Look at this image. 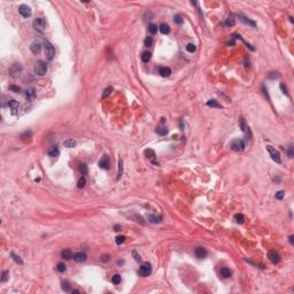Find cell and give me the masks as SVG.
Returning <instances> with one entry per match:
<instances>
[{
	"mask_svg": "<svg viewBox=\"0 0 294 294\" xmlns=\"http://www.w3.org/2000/svg\"><path fill=\"white\" fill-rule=\"evenodd\" d=\"M158 30H160V32L161 33H163V34H168L169 32H170V28H169V25L168 24H161L160 25V28H158Z\"/></svg>",
	"mask_w": 294,
	"mask_h": 294,
	"instance_id": "22",
	"label": "cell"
},
{
	"mask_svg": "<svg viewBox=\"0 0 294 294\" xmlns=\"http://www.w3.org/2000/svg\"><path fill=\"white\" fill-rule=\"evenodd\" d=\"M115 241H116L117 245H122L125 241V237H124V236H117L116 240H115Z\"/></svg>",
	"mask_w": 294,
	"mask_h": 294,
	"instance_id": "37",
	"label": "cell"
},
{
	"mask_svg": "<svg viewBox=\"0 0 294 294\" xmlns=\"http://www.w3.org/2000/svg\"><path fill=\"white\" fill-rule=\"evenodd\" d=\"M99 167L101 169H105V170L109 169V167H110V161H109V157L107 156V155H103L102 158L99 161Z\"/></svg>",
	"mask_w": 294,
	"mask_h": 294,
	"instance_id": "8",
	"label": "cell"
},
{
	"mask_svg": "<svg viewBox=\"0 0 294 294\" xmlns=\"http://www.w3.org/2000/svg\"><path fill=\"white\" fill-rule=\"evenodd\" d=\"M268 257H269V260L272 262V263H278L279 261H280V255L278 254L276 250H270L269 254H268Z\"/></svg>",
	"mask_w": 294,
	"mask_h": 294,
	"instance_id": "9",
	"label": "cell"
},
{
	"mask_svg": "<svg viewBox=\"0 0 294 294\" xmlns=\"http://www.w3.org/2000/svg\"><path fill=\"white\" fill-rule=\"evenodd\" d=\"M289 239H290V243L293 245V244H294V240H293V239H294V236H290V238H289Z\"/></svg>",
	"mask_w": 294,
	"mask_h": 294,
	"instance_id": "50",
	"label": "cell"
},
{
	"mask_svg": "<svg viewBox=\"0 0 294 294\" xmlns=\"http://www.w3.org/2000/svg\"><path fill=\"white\" fill-rule=\"evenodd\" d=\"M267 149H268V152H269V154H270V156H271L272 160L277 163H280V161H281L280 160V154H279V152L277 151V149L273 148L272 146H267Z\"/></svg>",
	"mask_w": 294,
	"mask_h": 294,
	"instance_id": "6",
	"label": "cell"
},
{
	"mask_svg": "<svg viewBox=\"0 0 294 294\" xmlns=\"http://www.w3.org/2000/svg\"><path fill=\"white\" fill-rule=\"evenodd\" d=\"M30 50H31V52H32L33 54H38L40 52V50H42V43L38 42V40L33 42L32 44H31V46H30Z\"/></svg>",
	"mask_w": 294,
	"mask_h": 294,
	"instance_id": "10",
	"label": "cell"
},
{
	"mask_svg": "<svg viewBox=\"0 0 294 294\" xmlns=\"http://www.w3.org/2000/svg\"><path fill=\"white\" fill-rule=\"evenodd\" d=\"M114 229H115V231H120V230H121V226H120V225H115Z\"/></svg>",
	"mask_w": 294,
	"mask_h": 294,
	"instance_id": "51",
	"label": "cell"
},
{
	"mask_svg": "<svg viewBox=\"0 0 294 294\" xmlns=\"http://www.w3.org/2000/svg\"><path fill=\"white\" fill-rule=\"evenodd\" d=\"M148 220H149V222H151V223H158V222H161V218H160V217H155V216H153V215L148 216Z\"/></svg>",
	"mask_w": 294,
	"mask_h": 294,
	"instance_id": "38",
	"label": "cell"
},
{
	"mask_svg": "<svg viewBox=\"0 0 294 294\" xmlns=\"http://www.w3.org/2000/svg\"><path fill=\"white\" fill-rule=\"evenodd\" d=\"M79 170L83 175H87V172H89V169H87V166H86V164H80Z\"/></svg>",
	"mask_w": 294,
	"mask_h": 294,
	"instance_id": "33",
	"label": "cell"
},
{
	"mask_svg": "<svg viewBox=\"0 0 294 294\" xmlns=\"http://www.w3.org/2000/svg\"><path fill=\"white\" fill-rule=\"evenodd\" d=\"M48 155H50V156H52V157H56L57 155H59V153H60V151H59V147H57L56 145L55 146H52L50 149H48Z\"/></svg>",
	"mask_w": 294,
	"mask_h": 294,
	"instance_id": "18",
	"label": "cell"
},
{
	"mask_svg": "<svg viewBox=\"0 0 294 294\" xmlns=\"http://www.w3.org/2000/svg\"><path fill=\"white\" fill-rule=\"evenodd\" d=\"M156 133L160 134V136H166V134L168 133V129H167V128H163V126H161V128H157V129H156Z\"/></svg>",
	"mask_w": 294,
	"mask_h": 294,
	"instance_id": "30",
	"label": "cell"
},
{
	"mask_svg": "<svg viewBox=\"0 0 294 294\" xmlns=\"http://www.w3.org/2000/svg\"><path fill=\"white\" fill-rule=\"evenodd\" d=\"M56 270H57L59 272H64V271H66V266H64L63 263H59V264L56 266Z\"/></svg>",
	"mask_w": 294,
	"mask_h": 294,
	"instance_id": "39",
	"label": "cell"
},
{
	"mask_svg": "<svg viewBox=\"0 0 294 294\" xmlns=\"http://www.w3.org/2000/svg\"><path fill=\"white\" fill-rule=\"evenodd\" d=\"M46 28V21L43 17H38L33 21V29L37 32H43Z\"/></svg>",
	"mask_w": 294,
	"mask_h": 294,
	"instance_id": "2",
	"label": "cell"
},
{
	"mask_svg": "<svg viewBox=\"0 0 294 294\" xmlns=\"http://www.w3.org/2000/svg\"><path fill=\"white\" fill-rule=\"evenodd\" d=\"M157 30H158L157 25L154 24V23H151V24L148 25V31H149V32H151L152 34H155V33L157 32Z\"/></svg>",
	"mask_w": 294,
	"mask_h": 294,
	"instance_id": "25",
	"label": "cell"
},
{
	"mask_svg": "<svg viewBox=\"0 0 294 294\" xmlns=\"http://www.w3.org/2000/svg\"><path fill=\"white\" fill-rule=\"evenodd\" d=\"M132 254H133L134 260H136V261H140V260H142V258H140V256H139V254H137L136 250H133V253H132Z\"/></svg>",
	"mask_w": 294,
	"mask_h": 294,
	"instance_id": "48",
	"label": "cell"
},
{
	"mask_svg": "<svg viewBox=\"0 0 294 294\" xmlns=\"http://www.w3.org/2000/svg\"><path fill=\"white\" fill-rule=\"evenodd\" d=\"M145 45L147 46V47H149V46L153 45V39H152V37H147V38L145 39Z\"/></svg>",
	"mask_w": 294,
	"mask_h": 294,
	"instance_id": "42",
	"label": "cell"
},
{
	"mask_svg": "<svg viewBox=\"0 0 294 294\" xmlns=\"http://www.w3.org/2000/svg\"><path fill=\"white\" fill-rule=\"evenodd\" d=\"M63 145H64V147H67V148H74L76 146V142L73 139H68L66 142H63Z\"/></svg>",
	"mask_w": 294,
	"mask_h": 294,
	"instance_id": "24",
	"label": "cell"
},
{
	"mask_svg": "<svg viewBox=\"0 0 294 294\" xmlns=\"http://www.w3.org/2000/svg\"><path fill=\"white\" fill-rule=\"evenodd\" d=\"M111 283H113L114 285H117V284H120L121 283V276L120 275H114L113 277H111Z\"/></svg>",
	"mask_w": 294,
	"mask_h": 294,
	"instance_id": "31",
	"label": "cell"
},
{
	"mask_svg": "<svg viewBox=\"0 0 294 294\" xmlns=\"http://www.w3.org/2000/svg\"><path fill=\"white\" fill-rule=\"evenodd\" d=\"M122 175H123V160L121 158L119 161V176H117V179H121Z\"/></svg>",
	"mask_w": 294,
	"mask_h": 294,
	"instance_id": "28",
	"label": "cell"
},
{
	"mask_svg": "<svg viewBox=\"0 0 294 294\" xmlns=\"http://www.w3.org/2000/svg\"><path fill=\"white\" fill-rule=\"evenodd\" d=\"M45 56L47 60H52L54 57V55H55V50H54V46L51 44L50 42H46L45 45Z\"/></svg>",
	"mask_w": 294,
	"mask_h": 294,
	"instance_id": "3",
	"label": "cell"
},
{
	"mask_svg": "<svg viewBox=\"0 0 294 294\" xmlns=\"http://www.w3.org/2000/svg\"><path fill=\"white\" fill-rule=\"evenodd\" d=\"M234 24H236V21H234V19H233V17H229V19L226 20V22H225L226 27H233Z\"/></svg>",
	"mask_w": 294,
	"mask_h": 294,
	"instance_id": "34",
	"label": "cell"
},
{
	"mask_svg": "<svg viewBox=\"0 0 294 294\" xmlns=\"http://www.w3.org/2000/svg\"><path fill=\"white\" fill-rule=\"evenodd\" d=\"M8 275H9V272H8V271H4V272H2L1 281H6V280H7V279H8V277H9V276H8Z\"/></svg>",
	"mask_w": 294,
	"mask_h": 294,
	"instance_id": "44",
	"label": "cell"
},
{
	"mask_svg": "<svg viewBox=\"0 0 294 294\" xmlns=\"http://www.w3.org/2000/svg\"><path fill=\"white\" fill-rule=\"evenodd\" d=\"M85 184H86V178L82 176V177L78 179V181H77V187H78V189H83V187L85 186Z\"/></svg>",
	"mask_w": 294,
	"mask_h": 294,
	"instance_id": "27",
	"label": "cell"
},
{
	"mask_svg": "<svg viewBox=\"0 0 294 294\" xmlns=\"http://www.w3.org/2000/svg\"><path fill=\"white\" fill-rule=\"evenodd\" d=\"M220 273H221V276H222L223 278H229V277H231V270H230L229 268H222Z\"/></svg>",
	"mask_w": 294,
	"mask_h": 294,
	"instance_id": "20",
	"label": "cell"
},
{
	"mask_svg": "<svg viewBox=\"0 0 294 294\" xmlns=\"http://www.w3.org/2000/svg\"><path fill=\"white\" fill-rule=\"evenodd\" d=\"M238 17L239 19H240V21H243L244 23H246V24H248V25H250V27H256V23L254 22V21H252V20H249L248 17H246V16H244V15H241V14H239L238 15Z\"/></svg>",
	"mask_w": 294,
	"mask_h": 294,
	"instance_id": "15",
	"label": "cell"
},
{
	"mask_svg": "<svg viewBox=\"0 0 294 294\" xmlns=\"http://www.w3.org/2000/svg\"><path fill=\"white\" fill-rule=\"evenodd\" d=\"M145 154L147 155V157H148L149 160L152 161V163H153V164H155V166H158V163H157V162H155V161H154V157H155V153H154V151H152V149H146V151H145Z\"/></svg>",
	"mask_w": 294,
	"mask_h": 294,
	"instance_id": "19",
	"label": "cell"
},
{
	"mask_svg": "<svg viewBox=\"0 0 294 294\" xmlns=\"http://www.w3.org/2000/svg\"><path fill=\"white\" fill-rule=\"evenodd\" d=\"M158 74L161 75L162 77H169L171 75V69L169 67H160L158 69Z\"/></svg>",
	"mask_w": 294,
	"mask_h": 294,
	"instance_id": "13",
	"label": "cell"
},
{
	"mask_svg": "<svg viewBox=\"0 0 294 294\" xmlns=\"http://www.w3.org/2000/svg\"><path fill=\"white\" fill-rule=\"evenodd\" d=\"M138 273H139V276H142V277H147V276H149L152 273V267L149 263H144L140 266L139 268V271H138Z\"/></svg>",
	"mask_w": 294,
	"mask_h": 294,
	"instance_id": "4",
	"label": "cell"
},
{
	"mask_svg": "<svg viewBox=\"0 0 294 294\" xmlns=\"http://www.w3.org/2000/svg\"><path fill=\"white\" fill-rule=\"evenodd\" d=\"M207 105L209 106V107H215V108H222V105H220L216 100H209V101H207Z\"/></svg>",
	"mask_w": 294,
	"mask_h": 294,
	"instance_id": "26",
	"label": "cell"
},
{
	"mask_svg": "<svg viewBox=\"0 0 294 294\" xmlns=\"http://www.w3.org/2000/svg\"><path fill=\"white\" fill-rule=\"evenodd\" d=\"M62 290L64 291V292H70V286H69V284L67 283V281H63L62 283Z\"/></svg>",
	"mask_w": 294,
	"mask_h": 294,
	"instance_id": "41",
	"label": "cell"
},
{
	"mask_svg": "<svg viewBox=\"0 0 294 294\" xmlns=\"http://www.w3.org/2000/svg\"><path fill=\"white\" fill-rule=\"evenodd\" d=\"M111 92H113V87H111V86H108V87H106L105 91H103V93H102V99H106V98H107L109 94L111 93Z\"/></svg>",
	"mask_w": 294,
	"mask_h": 294,
	"instance_id": "29",
	"label": "cell"
},
{
	"mask_svg": "<svg viewBox=\"0 0 294 294\" xmlns=\"http://www.w3.org/2000/svg\"><path fill=\"white\" fill-rule=\"evenodd\" d=\"M195 256L198 258H204L207 256V250L203 247H197L195 248Z\"/></svg>",
	"mask_w": 294,
	"mask_h": 294,
	"instance_id": "11",
	"label": "cell"
},
{
	"mask_svg": "<svg viewBox=\"0 0 294 294\" xmlns=\"http://www.w3.org/2000/svg\"><path fill=\"white\" fill-rule=\"evenodd\" d=\"M186 50H187V52H190V53H193V52H195V50H197V46H195L194 44H187Z\"/></svg>",
	"mask_w": 294,
	"mask_h": 294,
	"instance_id": "35",
	"label": "cell"
},
{
	"mask_svg": "<svg viewBox=\"0 0 294 294\" xmlns=\"http://www.w3.org/2000/svg\"><path fill=\"white\" fill-rule=\"evenodd\" d=\"M73 258L76 262H84V261H86V254H85V253H83V252L75 253L74 256H73Z\"/></svg>",
	"mask_w": 294,
	"mask_h": 294,
	"instance_id": "12",
	"label": "cell"
},
{
	"mask_svg": "<svg viewBox=\"0 0 294 294\" xmlns=\"http://www.w3.org/2000/svg\"><path fill=\"white\" fill-rule=\"evenodd\" d=\"M284 195H285L284 191H279V192L276 193V199H278V200H281V199L284 198Z\"/></svg>",
	"mask_w": 294,
	"mask_h": 294,
	"instance_id": "43",
	"label": "cell"
},
{
	"mask_svg": "<svg viewBox=\"0 0 294 294\" xmlns=\"http://www.w3.org/2000/svg\"><path fill=\"white\" fill-rule=\"evenodd\" d=\"M100 258H101V261H103V262H107L109 260V255L108 254H102L101 256H100Z\"/></svg>",
	"mask_w": 294,
	"mask_h": 294,
	"instance_id": "46",
	"label": "cell"
},
{
	"mask_svg": "<svg viewBox=\"0 0 294 294\" xmlns=\"http://www.w3.org/2000/svg\"><path fill=\"white\" fill-rule=\"evenodd\" d=\"M25 97H27V100L28 101H32V100H34V98H36V91H34V89H28L27 92H25Z\"/></svg>",
	"mask_w": 294,
	"mask_h": 294,
	"instance_id": "14",
	"label": "cell"
},
{
	"mask_svg": "<svg viewBox=\"0 0 294 294\" xmlns=\"http://www.w3.org/2000/svg\"><path fill=\"white\" fill-rule=\"evenodd\" d=\"M287 155L289 157H293V145H291L289 147V151H287Z\"/></svg>",
	"mask_w": 294,
	"mask_h": 294,
	"instance_id": "45",
	"label": "cell"
},
{
	"mask_svg": "<svg viewBox=\"0 0 294 294\" xmlns=\"http://www.w3.org/2000/svg\"><path fill=\"white\" fill-rule=\"evenodd\" d=\"M9 90L13 91V92H16V93H17V92H20V87H19V86H15V85H11L10 87H9Z\"/></svg>",
	"mask_w": 294,
	"mask_h": 294,
	"instance_id": "47",
	"label": "cell"
},
{
	"mask_svg": "<svg viewBox=\"0 0 294 294\" xmlns=\"http://www.w3.org/2000/svg\"><path fill=\"white\" fill-rule=\"evenodd\" d=\"M245 146H246V142L244 140H233L231 143V149L234 152H241L245 149Z\"/></svg>",
	"mask_w": 294,
	"mask_h": 294,
	"instance_id": "5",
	"label": "cell"
},
{
	"mask_svg": "<svg viewBox=\"0 0 294 294\" xmlns=\"http://www.w3.org/2000/svg\"><path fill=\"white\" fill-rule=\"evenodd\" d=\"M19 11H20V14H21L23 17H25V19H28V17H30L31 15H32L31 8L29 7L28 5H21L19 7Z\"/></svg>",
	"mask_w": 294,
	"mask_h": 294,
	"instance_id": "7",
	"label": "cell"
},
{
	"mask_svg": "<svg viewBox=\"0 0 294 294\" xmlns=\"http://www.w3.org/2000/svg\"><path fill=\"white\" fill-rule=\"evenodd\" d=\"M61 256L62 258H64V260H69V258L73 257V254H71V250L70 249H64L61 252Z\"/></svg>",
	"mask_w": 294,
	"mask_h": 294,
	"instance_id": "21",
	"label": "cell"
},
{
	"mask_svg": "<svg viewBox=\"0 0 294 294\" xmlns=\"http://www.w3.org/2000/svg\"><path fill=\"white\" fill-rule=\"evenodd\" d=\"M151 57H152V53L148 51L144 52V53L142 54V60H143V62H145V63L148 62L149 60H151Z\"/></svg>",
	"mask_w": 294,
	"mask_h": 294,
	"instance_id": "23",
	"label": "cell"
},
{
	"mask_svg": "<svg viewBox=\"0 0 294 294\" xmlns=\"http://www.w3.org/2000/svg\"><path fill=\"white\" fill-rule=\"evenodd\" d=\"M174 21H175V23H177V24H181V23H183V19H181V16L180 15H175L174 16Z\"/></svg>",
	"mask_w": 294,
	"mask_h": 294,
	"instance_id": "40",
	"label": "cell"
},
{
	"mask_svg": "<svg viewBox=\"0 0 294 294\" xmlns=\"http://www.w3.org/2000/svg\"><path fill=\"white\" fill-rule=\"evenodd\" d=\"M8 106H9V108L11 109V113L16 114V110L19 109V102H17L16 100H9V101H8Z\"/></svg>",
	"mask_w": 294,
	"mask_h": 294,
	"instance_id": "16",
	"label": "cell"
},
{
	"mask_svg": "<svg viewBox=\"0 0 294 294\" xmlns=\"http://www.w3.org/2000/svg\"><path fill=\"white\" fill-rule=\"evenodd\" d=\"M239 125H240L241 130H243V131L245 132V133L247 134V137H250L249 129H248V126H247L246 124H245V121H244V119H240V120H239Z\"/></svg>",
	"mask_w": 294,
	"mask_h": 294,
	"instance_id": "17",
	"label": "cell"
},
{
	"mask_svg": "<svg viewBox=\"0 0 294 294\" xmlns=\"http://www.w3.org/2000/svg\"><path fill=\"white\" fill-rule=\"evenodd\" d=\"M280 89H281V91H283V93L287 94V90H286V87L284 86V84H280Z\"/></svg>",
	"mask_w": 294,
	"mask_h": 294,
	"instance_id": "49",
	"label": "cell"
},
{
	"mask_svg": "<svg viewBox=\"0 0 294 294\" xmlns=\"http://www.w3.org/2000/svg\"><path fill=\"white\" fill-rule=\"evenodd\" d=\"M234 220H236V222H237V223L243 224V223H244V216L241 215V214H237V215L234 216Z\"/></svg>",
	"mask_w": 294,
	"mask_h": 294,
	"instance_id": "36",
	"label": "cell"
},
{
	"mask_svg": "<svg viewBox=\"0 0 294 294\" xmlns=\"http://www.w3.org/2000/svg\"><path fill=\"white\" fill-rule=\"evenodd\" d=\"M10 256H11V257H13V260H14V261H15V262H16V263H20V264H23V261L21 260V257H20V256H17V255H15V254H14V253H13V252H11V253H10Z\"/></svg>",
	"mask_w": 294,
	"mask_h": 294,
	"instance_id": "32",
	"label": "cell"
},
{
	"mask_svg": "<svg viewBox=\"0 0 294 294\" xmlns=\"http://www.w3.org/2000/svg\"><path fill=\"white\" fill-rule=\"evenodd\" d=\"M47 71V64L43 61H38L34 64V73L38 76H44Z\"/></svg>",
	"mask_w": 294,
	"mask_h": 294,
	"instance_id": "1",
	"label": "cell"
}]
</instances>
